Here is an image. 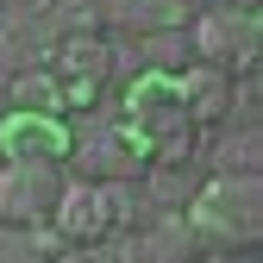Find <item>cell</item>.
<instances>
[{
  "instance_id": "52a82bcc",
  "label": "cell",
  "mask_w": 263,
  "mask_h": 263,
  "mask_svg": "<svg viewBox=\"0 0 263 263\" xmlns=\"http://www.w3.org/2000/svg\"><path fill=\"white\" fill-rule=\"evenodd\" d=\"M0 144H7V157H25V163H69L76 132L63 125V113L7 107V119H0Z\"/></svg>"
},
{
  "instance_id": "4fadbf2b",
  "label": "cell",
  "mask_w": 263,
  "mask_h": 263,
  "mask_svg": "<svg viewBox=\"0 0 263 263\" xmlns=\"http://www.w3.org/2000/svg\"><path fill=\"white\" fill-rule=\"evenodd\" d=\"M31 251H38V257H76V245L63 238L50 219H44V226H31Z\"/></svg>"
},
{
  "instance_id": "5b68a950",
  "label": "cell",
  "mask_w": 263,
  "mask_h": 263,
  "mask_svg": "<svg viewBox=\"0 0 263 263\" xmlns=\"http://www.w3.org/2000/svg\"><path fill=\"white\" fill-rule=\"evenodd\" d=\"M63 163H25V157H7V170H0V226L7 232H31V226H44L57 194H63Z\"/></svg>"
},
{
  "instance_id": "9c48e42d",
  "label": "cell",
  "mask_w": 263,
  "mask_h": 263,
  "mask_svg": "<svg viewBox=\"0 0 263 263\" xmlns=\"http://www.w3.org/2000/svg\"><path fill=\"white\" fill-rule=\"evenodd\" d=\"M57 63H63V76L94 82V88H113V82L125 76V63H119L113 38H101V31H76V38H57Z\"/></svg>"
},
{
  "instance_id": "6da1fadb",
  "label": "cell",
  "mask_w": 263,
  "mask_h": 263,
  "mask_svg": "<svg viewBox=\"0 0 263 263\" xmlns=\"http://www.w3.org/2000/svg\"><path fill=\"white\" fill-rule=\"evenodd\" d=\"M182 219H188L194 257H251L263 238V188L257 176H213L194 188Z\"/></svg>"
},
{
  "instance_id": "8fae6325",
  "label": "cell",
  "mask_w": 263,
  "mask_h": 263,
  "mask_svg": "<svg viewBox=\"0 0 263 263\" xmlns=\"http://www.w3.org/2000/svg\"><path fill=\"white\" fill-rule=\"evenodd\" d=\"M207 170L213 176H263V138H257V125H238L232 138H219L213 157H207Z\"/></svg>"
},
{
  "instance_id": "5bb4252c",
  "label": "cell",
  "mask_w": 263,
  "mask_h": 263,
  "mask_svg": "<svg viewBox=\"0 0 263 263\" xmlns=\"http://www.w3.org/2000/svg\"><path fill=\"white\" fill-rule=\"evenodd\" d=\"M226 7H238V13H257V0H226Z\"/></svg>"
},
{
  "instance_id": "7a4b0ae2",
  "label": "cell",
  "mask_w": 263,
  "mask_h": 263,
  "mask_svg": "<svg viewBox=\"0 0 263 263\" xmlns=\"http://www.w3.org/2000/svg\"><path fill=\"white\" fill-rule=\"evenodd\" d=\"M125 125H132V138L144 144V157H194V119L182 107V88L176 76H157V69H138L125 88V101H119Z\"/></svg>"
},
{
  "instance_id": "30bf717a",
  "label": "cell",
  "mask_w": 263,
  "mask_h": 263,
  "mask_svg": "<svg viewBox=\"0 0 263 263\" xmlns=\"http://www.w3.org/2000/svg\"><path fill=\"white\" fill-rule=\"evenodd\" d=\"M188 63H194V50H188V31H182V25H157V31H144V44H138V69L182 76Z\"/></svg>"
},
{
  "instance_id": "ba28073f",
  "label": "cell",
  "mask_w": 263,
  "mask_h": 263,
  "mask_svg": "<svg viewBox=\"0 0 263 263\" xmlns=\"http://www.w3.org/2000/svg\"><path fill=\"white\" fill-rule=\"evenodd\" d=\"M176 88H182V107H188L194 132H219L226 119H232V76H226V69L188 63V69L176 76Z\"/></svg>"
},
{
  "instance_id": "9a60e30c",
  "label": "cell",
  "mask_w": 263,
  "mask_h": 263,
  "mask_svg": "<svg viewBox=\"0 0 263 263\" xmlns=\"http://www.w3.org/2000/svg\"><path fill=\"white\" fill-rule=\"evenodd\" d=\"M0 119H7V82H0Z\"/></svg>"
},
{
  "instance_id": "8992f818",
  "label": "cell",
  "mask_w": 263,
  "mask_h": 263,
  "mask_svg": "<svg viewBox=\"0 0 263 263\" xmlns=\"http://www.w3.org/2000/svg\"><path fill=\"white\" fill-rule=\"evenodd\" d=\"M144 144L132 138V125H101V132H82V138L69 144V170L82 182H138L144 176Z\"/></svg>"
},
{
  "instance_id": "7c38bea8",
  "label": "cell",
  "mask_w": 263,
  "mask_h": 263,
  "mask_svg": "<svg viewBox=\"0 0 263 263\" xmlns=\"http://www.w3.org/2000/svg\"><path fill=\"white\" fill-rule=\"evenodd\" d=\"M7 107H31V113H63V94L50 69H19L7 82Z\"/></svg>"
},
{
  "instance_id": "277c9868",
  "label": "cell",
  "mask_w": 263,
  "mask_h": 263,
  "mask_svg": "<svg viewBox=\"0 0 263 263\" xmlns=\"http://www.w3.org/2000/svg\"><path fill=\"white\" fill-rule=\"evenodd\" d=\"M188 50L194 63H207V69H226V76H257V13H238V7H219L213 13H194L188 25Z\"/></svg>"
},
{
  "instance_id": "3957f363",
  "label": "cell",
  "mask_w": 263,
  "mask_h": 263,
  "mask_svg": "<svg viewBox=\"0 0 263 263\" xmlns=\"http://www.w3.org/2000/svg\"><path fill=\"white\" fill-rule=\"evenodd\" d=\"M50 226H57L76 251L107 245L119 226H125V182H82V176L63 182L57 207H50Z\"/></svg>"
}]
</instances>
